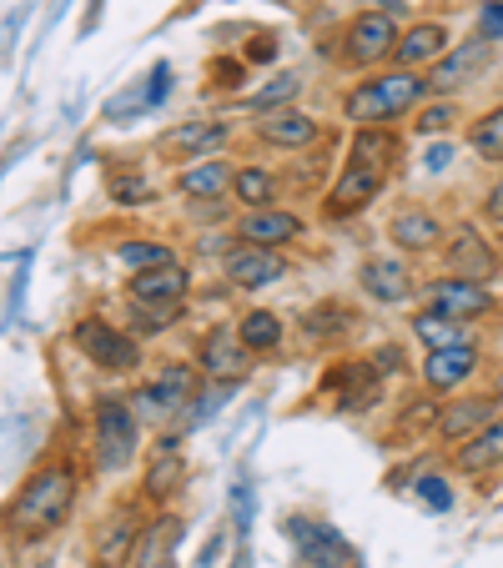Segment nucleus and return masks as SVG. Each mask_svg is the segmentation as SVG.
Wrapping results in <instances>:
<instances>
[{"mask_svg": "<svg viewBox=\"0 0 503 568\" xmlns=\"http://www.w3.org/2000/svg\"><path fill=\"white\" fill-rule=\"evenodd\" d=\"M76 494H81V473H76L71 458H46L41 468H31V478L21 483V494L11 498V508H6V534L16 538V544H41V538H51L56 528L71 518L76 508Z\"/></svg>", "mask_w": 503, "mask_h": 568, "instance_id": "nucleus-1", "label": "nucleus"}, {"mask_svg": "<svg viewBox=\"0 0 503 568\" xmlns=\"http://www.w3.org/2000/svg\"><path fill=\"white\" fill-rule=\"evenodd\" d=\"M272 55H278V41H272V36H258V41L247 45V61H272Z\"/></svg>", "mask_w": 503, "mask_h": 568, "instance_id": "nucleus-44", "label": "nucleus"}, {"mask_svg": "<svg viewBox=\"0 0 503 568\" xmlns=\"http://www.w3.org/2000/svg\"><path fill=\"white\" fill-rule=\"evenodd\" d=\"M383 182H388V176L373 172V166H343V172H338V182L328 186V202H322V212H328L332 222H348V216L368 212V206L378 202Z\"/></svg>", "mask_w": 503, "mask_h": 568, "instance_id": "nucleus-11", "label": "nucleus"}, {"mask_svg": "<svg viewBox=\"0 0 503 568\" xmlns=\"http://www.w3.org/2000/svg\"><path fill=\"white\" fill-rule=\"evenodd\" d=\"M282 6H302V0H282Z\"/></svg>", "mask_w": 503, "mask_h": 568, "instance_id": "nucleus-45", "label": "nucleus"}, {"mask_svg": "<svg viewBox=\"0 0 503 568\" xmlns=\"http://www.w3.org/2000/svg\"><path fill=\"white\" fill-rule=\"evenodd\" d=\"M479 363H483V353L469 337H459V343H449V347H429V357H423V383H429L433 393H453V387H463L479 373Z\"/></svg>", "mask_w": 503, "mask_h": 568, "instance_id": "nucleus-14", "label": "nucleus"}, {"mask_svg": "<svg viewBox=\"0 0 503 568\" xmlns=\"http://www.w3.org/2000/svg\"><path fill=\"white\" fill-rule=\"evenodd\" d=\"M182 478H187V463H182V453H177V438H161L157 453H151L141 498H147V504H172V494L182 488Z\"/></svg>", "mask_w": 503, "mask_h": 568, "instance_id": "nucleus-23", "label": "nucleus"}, {"mask_svg": "<svg viewBox=\"0 0 503 568\" xmlns=\"http://www.w3.org/2000/svg\"><path fill=\"white\" fill-rule=\"evenodd\" d=\"M192 397H197V367L167 363L137 387L131 408H137L141 418H172V413H182L187 403H192Z\"/></svg>", "mask_w": 503, "mask_h": 568, "instance_id": "nucleus-8", "label": "nucleus"}, {"mask_svg": "<svg viewBox=\"0 0 503 568\" xmlns=\"http://www.w3.org/2000/svg\"><path fill=\"white\" fill-rule=\"evenodd\" d=\"M443 257H449L453 277H469V282H489L493 272H499V252H493L489 242H483V232H473V226H459V232L449 236Z\"/></svg>", "mask_w": 503, "mask_h": 568, "instance_id": "nucleus-17", "label": "nucleus"}, {"mask_svg": "<svg viewBox=\"0 0 503 568\" xmlns=\"http://www.w3.org/2000/svg\"><path fill=\"white\" fill-rule=\"evenodd\" d=\"M373 367H378L383 377H393L398 367H403V353H398V347H378V353H373Z\"/></svg>", "mask_w": 503, "mask_h": 568, "instance_id": "nucleus-42", "label": "nucleus"}, {"mask_svg": "<svg viewBox=\"0 0 503 568\" xmlns=\"http://www.w3.org/2000/svg\"><path fill=\"white\" fill-rule=\"evenodd\" d=\"M197 367H202V377H212V383H242L247 373H252V353L242 347V337L227 333V327H212V333L202 337V347H197Z\"/></svg>", "mask_w": 503, "mask_h": 568, "instance_id": "nucleus-12", "label": "nucleus"}, {"mask_svg": "<svg viewBox=\"0 0 503 568\" xmlns=\"http://www.w3.org/2000/svg\"><path fill=\"white\" fill-rule=\"evenodd\" d=\"M71 343L87 363L107 367V373H131V367H141L137 333H121L117 322H107V317H81L71 327Z\"/></svg>", "mask_w": 503, "mask_h": 568, "instance_id": "nucleus-4", "label": "nucleus"}, {"mask_svg": "<svg viewBox=\"0 0 503 568\" xmlns=\"http://www.w3.org/2000/svg\"><path fill=\"white\" fill-rule=\"evenodd\" d=\"M403 161V141L393 136L388 126H358L353 131V146H348V166H373V172H393Z\"/></svg>", "mask_w": 503, "mask_h": 568, "instance_id": "nucleus-24", "label": "nucleus"}, {"mask_svg": "<svg viewBox=\"0 0 503 568\" xmlns=\"http://www.w3.org/2000/svg\"><path fill=\"white\" fill-rule=\"evenodd\" d=\"M212 81H217V87H222V91H237V87H242V65H237V61H217L212 65Z\"/></svg>", "mask_w": 503, "mask_h": 568, "instance_id": "nucleus-41", "label": "nucleus"}, {"mask_svg": "<svg viewBox=\"0 0 503 568\" xmlns=\"http://www.w3.org/2000/svg\"><path fill=\"white\" fill-rule=\"evenodd\" d=\"M398 51V21L393 11H363L348 21L343 31V61L353 65V71H373V65H383L388 55Z\"/></svg>", "mask_w": 503, "mask_h": 568, "instance_id": "nucleus-7", "label": "nucleus"}, {"mask_svg": "<svg viewBox=\"0 0 503 568\" xmlns=\"http://www.w3.org/2000/svg\"><path fill=\"white\" fill-rule=\"evenodd\" d=\"M453 468H459V473H493V468H503V418L483 423L473 438H463L459 448H453Z\"/></svg>", "mask_w": 503, "mask_h": 568, "instance_id": "nucleus-25", "label": "nucleus"}, {"mask_svg": "<svg viewBox=\"0 0 503 568\" xmlns=\"http://www.w3.org/2000/svg\"><path fill=\"white\" fill-rule=\"evenodd\" d=\"M388 242H393L398 252H439L449 236H443V222L433 212H423V206H408V212L393 216V226H388Z\"/></svg>", "mask_w": 503, "mask_h": 568, "instance_id": "nucleus-22", "label": "nucleus"}, {"mask_svg": "<svg viewBox=\"0 0 503 568\" xmlns=\"http://www.w3.org/2000/svg\"><path fill=\"white\" fill-rule=\"evenodd\" d=\"M358 282H363V292L373 302H383V307H393V302H408L418 292L413 272H408L398 257H368L363 272H358Z\"/></svg>", "mask_w": 503, "mask_h": 568, "instance_id": "nucleus-19", "label": "nucleus"}, {"mask_svg": "<svg viewBox=\"0 0 503 568\" xmlns=\"http://www.w3.org/2000/svg\"><path fill=\"white\" fill-rule=\"evenodd\" d=\"M222 141H227V121H182L177 131H167V136H161V151H167V156L202 161V156H212Z\"/></svg>", "mask_w": 503, "mask_h": 568, "instance_id": "nucleus-27", "label": "nucleus"}, {"mask_svg": "<svg viewBox=\"0 0 503 568\" xmlns=\"http://www.w3.org/2000/svg\"><path fill=\"white\" fill-rule=\"evenodd\" d=\"M453 121H459V106H453V97H439V101H423L413 131H418V136H439V131H449Z\"/></svg>", "mask_w": 503, "mask_h": 568, "instance_id": "nucleus-35", "label": "nucleus"}, {"mask_svg": "<svg viewBox=\"0 0 503 568\" xmlns=\"http://www.w3.org/2000/svg\"><path fill=\"white\" fill-rule=\"evenodd\" d=\"M418 498L433 508V514H443V508H453V488L439 478V473H429V478H418Z\"/></svg>", "mask_w": 503, "mask_h": 568, "instance_id": "nucleus-39", "label": "nucleus"}, {"mask_svg": "<svg viewBox=\"0 0 503 568\" xmlns=\"http://www.w3.org/2000/svg\"><path fill=\"white\" fill-rule=\"evenodd\" d=\"M187 287H192V272L182 262H167V267L131 272L127 297L131 302H187Z\"/></svg>", "mask_w": 503, "mask_h": 568, "instance_id": "nucleus-21", "label": "nucleus"}, {"mask_svg": "<svg viewBox=\"0 0 503 568\" xmlns=\"http://www.w3.org/2000/svg\"><path fill=\"white\" fill-rule=\"evenodd\" d=\"M483 41H499L503 36V0H489V6H483Z\"/></svg>", "mask_w": 503, "mask_h": 568, "instance_id": "nucleus-40", "label": "nucleus"}, {"mask_svg": "<svg viewBox=\"0 0 503 568\" xmlns=\"http://www.w3.org/2000/svg\"><path fill=\"white\" fill-rule=\"evenodd\" d=\"M141 528H147V508H141V498H121V504H111V514L101 518V528H97V544H91V568H127L131 558H137Z\"/></svg>", "mask_w": 503, "mask_h": 568, "instance_id": "nucleus-5", "label": "nucleus"}, {"mask_svg": "<svg viewBox=\"0 0 503 568\" xmlns=\"http://www.w3.org/2000/svg\"><path fill=\"white\" fill-rule=\"evenodd\" d=\"M499 393H503V373H499Z\"/></svg>", "mask_w": 503, "mask_h": 568, "instance_id": "nucleus-46", "label": "nucleus"}, {"mask_svg": "<svg viewBox=\"0 0 503 568\" xmlns=\"http://www.w3.org/2000/svg\"><path fill=\"white\" fill-rule=\"evenodd\" d=\"M288 538L298 544V558L308 568H358V548L332 524H322V518H312V514H292Z\"/></svg>", "mask_w": 503, "mask_h": 568, "instance_id": "nucleus-6", "label": "nucleus"}, {"mask_svg": "<svg viewBox=\"0 0 503 568\" xmlns=\"http://www.w3.org/2000/svg\"><path fill=\"white\" fill-rule=\"evenodd\" d=\"M469 146L479 151L483 161H493V166H503V106L483 111L479 121L469 126Z\"/></svg>", "mask_w": 503, "mask_h": 568, "instance_id": "nucleus-32", "label": "nucleus"}, {"mask_svg": "<svg viewBox=\"0 0 503 568\" xmlns=\"http://www.w3.org/2000/svg\"><path fill=\"white\" fill-rule=\"evenodd\" d=\"M302 91V75H278V81H272L268 91H258V97H247V111H278V106H288L292 97H298Z\"/></svg>", "mask_w": 503, "mask_h": 568, "instance_id": "nucleus-36", "label": "nucleus"}, {"mask_svg": "<svg viewBox=\"0 0 503 568\" xmlns=\"http://www.w3.org/2000/svg\"><path fill=\"white\" fill-rule=\"evenodd\" d=\"M413 333L423 337L429 347H449V343H459V337H463V322H453V317H443V312H429V307H423V312L413 317Z\"/></svg>", "mask_w": 503, "mask_h": 568, "instance_id": "nucleus-34", "label": "nucleus"}, {"mask_svg": "<svg viewBox=\"0 0 503 568\" xmlns=\"http://www.w3.org/2000/svg\"><path fill=\"white\" fill-rule=\"evenodd\" d=\"M483 212H489V222H499V226H503V176L489 186V202H483Z\"/></svg>", "mask_w": 503, "mask_h": 568, "instance_id": "nucleus-43", "label": "nucleus"}, {"mask_svg": "<svg viewBox=\"0 0 503 568\" xmlns=\"http://www.w3.org/2000/svg\"><path fill=\"white\" fill-rule=\"evenodd\" d=\"M121 262H127L131 272H147V267H167L172 257V247H161V242H121Z\"/></svg>", "mask_w": 503, "mask_h": 568, "instance_id": "nucleus-37", "label": "nucleus"}, {"mask_svg": "<svg viewBox=\"0 0 503 568\" xmlns=\"http://www.w3.org/2000/svg\"><path fill=\"white\" fill-rule=\"evenodd\" d=\"M353 322H358L353 307H343V302H318V307L302 317V333H308L312 343H332V337H343Z\"/></svg>", "mask_w": 503, "mask_h": 568, "instance_id": "nucleus-30", "label": "nucleus"}, {"mask_svg": "<svg viewBox=\"0 0 503 568\" xmlns=\"http://www.w3.org/2000/svg\"><path fill=\"white\" fill-rule=\"evenodd\" d=\"M443 51H449V31H443L439 21H423V26H413V31L398 36L393 61L403 65V71H423V65H433Z\"/></svg>", "mask_w": 503, "mask_h": 568, "instance_id": "nucleus-26", "label": "nucleus"}, {"mask_svg": "<svg viewBox=\"0 0 503 568\" xmlns=\"http://www.w3.org/2000/svg\"><path fill=\"white\" fill-rule=\"evenodd\" d=\"M258 136L268 146H282V151H302L322 136V126L308 116V111H292V106H278V111H262L258 121Z\"/></svg>", "mask_w": 503, "mask_h": 568, "instance_id": "nucleus-20", "label": "nucleus"}, {"mask_svg": "<svg viewBox=\"0 0 503 568\" xmlns=\"http://www.w3.org/2000/svg\"><path fill=\"white\" fill-rule=\"evenodd\" d=\"M493 418H499V397H493V393H473V397H463V403H443L433 433H439L443 443H463V438H473V433H479L483 423H493Z\"/></svg>", "mask_w": 503, "mask_h": 568, "instance_id": "nucleus-15", "label": "nucleus"}, {"mask_svg": "<svg viewBox=\"0 0 503 568\" xmlns=\"http://www.w3.org/2000/svg\"><path fill=\"white\" fill-rule=\"evenodd\" d=\"M111 202L117 206H147L151 186L141 182V176H111Z\"/></svg>", "mask_w": 503, "mask_h": 568, "instance_id": "nucleus-38", "label": "nucleus"}, {"mask_svg": "<svg viewBox=\"0 0 503 568\" xmlns=\"http://www.w3.org/2000/svg\"><path fill=\"white\" fill-rule=\"evenodd\" d=\"M232 196L247 206V212H258V206H272L278 202V176L268 166H242L232 176Z\"/></svg>", "mask_w": 503, "mask_h": 568, "instance_id": "nucleus-31", "label": "nucleus"}, {"mask_svg": "<svg viewBox=\"0 0 503 568\" xmlns=\"http://www.w3.org/2000/svg\"><path fill=\"white\" fill-rule=\"evenodd\" d=\"M237 236H242L247 247H288V242H298L302 236V216L282 212V206H258V212H247L242 222H237Z\"/></svg>", "mask_w": 503, "mask_h": 568, "instance_id": "nucleus-18", "label": "nucleus"}, {"mask_svg": "<svg viewBox=\"0 0 503 568\" xmlns=\"http://www.w3.org/2000/svg\"><path fill=\"white\" fill-rule=\"evenodd\" d=\"M182 317V302H131V333L157 337Z\"/></svg>", "mask_w": 503, "mask_h": 568, "instance_id": "nucleus-33", "label": "nucleus"}, {"mask_svg": "<svg viewBox=\"0 0 503 568\" xmlns=\"http://www.w3.org/2000/svg\"><path fill=\"white\" fill-rule=\"evenodd\" d=\"M232 166L227 161H217V156H202L197 166H187L182 176H177V192L182 196H192V202H212V196H222L227 186H232Z\"/></svg>", "mask_w": 503, "mask_h": 568, "instance_id": "nucleus-28", "label": "nucleus"}, {"mask_svg": "<svg viewBox=\"0 0 503 568\" xmlns=\"http://www.w3.org/2000/svg\"><path fill=\"white\" fill-rule=\"evenodd\" d=\"M489 61H493V41L473 36V41L453 45V51H443L439 61L429 65V91L433 97H459L463 87H473V81L489 71Z\"/></svg>", "mask_w": 503, "mask_h": 568, "instance_id": "nucleus-9", "label": "nucleus"}, {"mask_svg": "<svg viewBox=\"0 0 503 568\" xmlns=\"http://www.w3.org/2000/svg\"><path fill=\"white\" fill-rule=\"evenodd\" d=\"M222 272H227V282H232V287L262 292V287H278V282L288 277V257H282L278 247H247V242H242V247L222 262Z\"/></svg>", "mask_w": 503, "mask_h": 568, "instance_id": "nucleus-13", "label": "nucleus"}, {"mask_svg": "<svg viewBox=\"0 0 503 568\" xmlns=\"http://www.w3.org/2000/svg\"><path fill=\"white\" fill-rule=\"evenodd\" d=\"M237 337H242V347L252 357L278 353L282 347V317L268 312V307H252V312H242V322H237Z\"/></svg>", "mask_w": 503, "mask_h": 568, "instance_id": "nucleus-29", "label": "nucleus"}, {"mask_svg": "<svg viewBox=\"0 0 503 568\" xmlns=\"http://www.w3.org/2000/svg\"><path fill=\"white\" fill-rule=\"evenodd\" d=\"M423 307L429 312H443L453 322H473V317H489L493 312V292L483 282H469V277H439V282H423Z\"/></svg>", "mask_w": 503, "mask_h": 568, "instance_id": "nucleus-10", "label": "nucleus"}, {"mask_svg": "<svg viewBox=\"0 0 503 568\" xmlns=\"http://www.w3.org/2000/svg\"><path fill=\"white\" fill-rule=\"evenodd\" d=\"M328 387L338 393V408L363 413L383 397V373L373 367V357H368V363H343V367H332L328 373Z\"/></svg>", "mask_w": 503, "mask_h": 568, "instance_id": "nucleus-16", "label": "nucleus"}, {"mask_svg": "<svg viewBox=\"0 0 503 568\" xmlns=\"http://www.w3.org/2000/svg\"><path fill=\"white\" fill-rule=\"evenodd\" d=\"M141 448V428H137V408L127 397H101L91 413V453H97L101 473H121Z\"/></svg>", "mask_w": 503, "mask_h": 568, "instance_id": "nucleus-3", "label": "nucleus"}, {"mask_svg": "<svg viewBox=\"0 0 503 568\" xmlns=\"http://www.w3.org/2000/svg\"><path fill=\"white\" fill-rule=\"evenodd\" d=\"M433 91H429V75L423 71H383V75H368V81H358L353 91L343 97V116L353 121V126H388V121H398L403 111L423 106Z\"/></svg>", "mask_w": 503, "mask_h": 568, "instance_id": "nucleus-2", "label": "nucleus"}]
</instances>
